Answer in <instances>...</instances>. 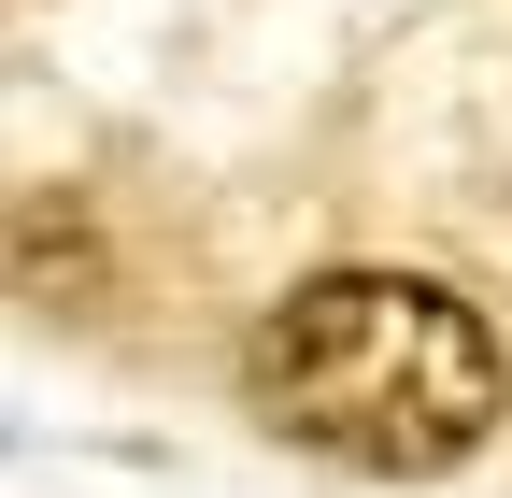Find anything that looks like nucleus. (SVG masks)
Listing matches in <instances>:
<instances>
[{
  "instance_id": "1",
  "label": "nucleus",
  "mask_w": 512,
  "mask_h": 498,
  "mask_svg": "<svg viewBox=\"0 0 512 498\" xmlns=\"http://www.w3.org/2000/svg\"><path fill=\"white\" fill-rule=\"evenodd\" d=\"M242 399L299 456H328V470L427 484V470H456V456L498 442L512 356L427 271H313V285H285L242 328Z\"/></svg>"
}]
</instances>
